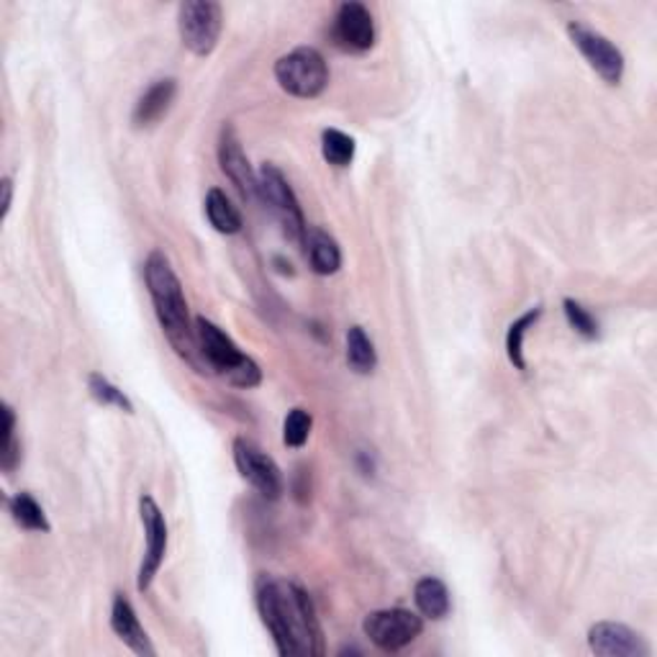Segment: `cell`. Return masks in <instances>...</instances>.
<instances>
[{
	"mask_svg": "<svg viewBox=\"0 0 657 657\" xmlns=\"http://www.w3.org/2000/svg\"><path fill=\"white\" fill-rule=\"evenodd\" d=\"M144 283H147L154 314L173 350L201 370V352L196 342V327L191 324L188 301L183 283L177 278L170 259L162 253H152L144 263Z\"/></svg>",
	"mask_w": 657,
	"mask_h": 657,
	"instance_id": "2",
	"label": "cell"
},
{
	"mask_svg": "<svg viewBox=\"0 0 657 657\" xmlns=\"http://www.w3.org/2000/svg\"><path fill=\"white\" fill-rule=\"evenodd\" d=\"M175 93H177V83L173 78H165V80H157L147 93L142 95L140 101L134 105V126L136 129H150L157 124V121L165 116L170 111V105L175 101Z\"/></svg>",
	"mask_w": 657,
	"mask_h": 657,
	"instance_id": "15",
	"label": "cell"
},
{
	"mask_svg": "<svg viewBox=\"0 0 657 657\" xmlns=\"http://www.w3.org/2000/svg\"><path fill=\"white\" fill-rule=\"evenodd\" d=\"M196 327V342H198V352L201 360L206 362V368L216 376H222L226 383L237 386V388H255L263 380V370L259 365L253 360V357L245 355L234 345V339L226 335L222 327H216L214 321L203 319L198 316L193 321Z\"/></svg>",
	"mask_w": 657,
	"mask_h": 657,
	"instance_id": "3",
	"label": "cell"
},
{
	"mask_svg": "<svg viewBox=\"0 0 657 657\" xmlns=\"http://www.w3.org/2000/svg\"><path fill=\"white\" fill-rule=\"evenodd\" d=\"M234 462H237L239 475L245 478L257 493H263V496L270 501L280 499L283 489H286L283 473L278 462L267 455L263 448H257L247 437H237V440H234Z\"/></svg>",
	"mask_w": 657,
	"mask_h": 657,
	"instance_id": "8",
	"label": "cell"
},
{
	"mask_svg": "<svg viewBox=\"0 0 657 657\" xmlns=\"http://www.w3.org/2000/svg\"><path fill=\"white\" fill-rule=\"evenodd\" d=\"M257 608L280 655H324V632L311 596L275 578L257 583Z\"/></svg>",
	"mask_w": 657,
	"mask_h": 657,
	"instance_id": "1",
	"label": "cell"
},
{
	"mask_svg": "<svg viewBox=\"0 0 657 657\" xmlns=\"http://www.w3.org/2000/svg\"><path fill=\"white\" fill-rule=\"evenodd\" d=\"M331 34H335L339 50L357 54L368 52L376 44V21H372V13L362 3L347 0V3L339 6Z\"/></svg>",
	"mask_w": 657,
	"mask_h": 657,
	"instance_id": "12",
	"label": "cell"
},
{
	"mask_svg": "<svg viewBox=\"0 0 657 657\" xmlns=\"http://www.w3.org/2000/svg\"><path fill=\"white\" fill-rule=\"evenodd\" d=\"M362 632L380 650L399 653L406 645H411L413 639L421 637L424 622L409 608H380V612L365 616Z\"/></svg>",
	"mask_w": 657,
	"mask_h": 657,
	"instance_id": "7",
	"label": "cell"
},
{
	"mask_svg": "<svg viewBox=\"0 0 657 657\" xmlns=\"http://www.w3.org/2000/svg\"><path fill=\"white\" fill-rule=\"evenodd\" d=\"M567 37L578 47V52L586 57V62L602 75L608 85H619L624 78V54L608 42L604 34H598L586 23L571 21L567 23Z\"/></svg>",
	"mask_w": 657,
	"mask_h": 657,
	"instance_id": "9",
	"label": "cell"
},
{
	"mask_svg": "<svg viewBox=\"0 0 657 657\" xmlns=\"http://www.w3.org/2000/svg\"><path fill=\"white\" fill-rule=\"evenodd\" d=\"M275 80L296 99H316L329 85L327 60L314 47H298L275 62Z\"/></svg>",
	"mask_w": 657,
	"mask_h": 657,
	"instance_id": "4",
	"label": "cell"
},
{
	"mask_svg": "<svg viewBox=\"0 0 657 657\" xmlns=\"http://www.w3.org/2000/svg\"><path fill=\"white\" fill-rule=\"evenodd\" d=\"M0 191H3V218H8V211H11V201H13V181H11V177H3V183H0Z\"/></svg>",
	"mask_w": 657,
	"mask_h": 657,
	"instance_id": "27",
	"label": "cell"
},
{
	"mask_svg": "<svg viewBox=\"0 0 657 657\" xmlns=\"http://www.w3.org/2000/svg\"><path fill=\"white\" fill-rule=\"evenodd\" d=\"M321 154L329 165L350 167L355 160V140L345 132H339V129H324Z\"/></svg>",
	"mask_w": 657,
	"mask_h": 657,
	"instance_id": "22",
	"label": "cell"
},
{
	"mask_svg": "<svg viewBox=\"0 0 657 657\" xmlns=\"http://www.w3.org/2000/svg\"><path fill=\"white\" fill-rule=\"evenodd\" d=\"M563 311L567 324H571L583 339H598V321L591 316L588 308H583L578 301H573V298H565Z\"/></svg>",
	"mask_w": 657,
	"mask_h": 657,
	"instance_id": "26",
	"label": "cell"
},
{
	"mask_svg": "<svg viewBox=\"0 0 657 657\" xmlns=\"http://www.w3.org/2000/svg\"><path fill=\"white\" fill-rule=\"evenodd\" d=\"M347 362H350L357 376H370L378 368L376 345L365 335L362 327H350V331H347Z\"/></svg>",
	"mask_w": 657,
	"mask_h": 657,
	"instance_id": "19",
	"label": "cell"
},
{
	"mask_svg": "<svg viewBox=\"0 0 657 657\" xmlns=\"http://www.w3.org/2000/svg\"><path fill=\"white\" fill-rule=\"evenodd\" d=\"M88 391L99 403L103 406H116V409L126 411V413H134V403L129 401V396L111 383L109 378H103L101 372H91L88 376Z\"/></svg>",
	"mask_w": 657,
	"mask_h": 657,
	"instance_id": "23",
	"label": "cell"
},
{
	"mask_svg": "<svg viewBox=\"0 0 657 657\" xmlns=\"http://www.w3.org/2000/svg\"><path fill=\"white\" fill-rule=\"evenodd\" d=\"M542 316V306L532 308V311H526L524 316H519V319L511 324L509 331H506V355H509V362L514 365L519 372L526 370V360H524V337L530 335V329L534 324L540 321Z\"/></svg>",
	"mask_w": 657,
	"mask_h": 657,
	"instance_id": "20",
	"label": "cell"
},
{
	"mask_svg": "<svg viewBox=\"0 0 657 657\" xmlns=\"http://www.w3.org/2000/svg\"><path fill=\"white\" fill-rule=\"evenodd\" d=\"M413 602H417L421 616L434 622L444 619L452 608L450 588L444 586L440 578H432V575H427V578H421L417 586H413Z\"/></svg>",
	"mask_w": 657,
	"mask_h": 657,
	"instance_id": "17",
	"label": "cell"
},
{
	"mask_svg": "<svg viewBox=\"0 0 657 657\" xmlns=\"http://www.w3.org/2000/svg\"><path fill=\"white\" fill-rule=\"evenodd\" d=\"M8 509H11L16 524L23 526V530H29V532H50L52 530L50 522H47L44 509L39 506V501L27 491L16 493V496L8 501Z\"/></svg>",
	"mask_w": 657,
	"mask_h": 657,
	"instance_id": "21",
	"label": "cell"
},
{
	"mask_svg": "<svg viewBox=\"0 0 657 657\" xmlns=\"http://www.w3.org/2000/svg\"><path fill=\"white\" fill-rule=\"evenodd\" d=\"M588 647L602 657H647L650 647L635 629L616 622H596L588 629Z\"/></svg>",
	"mask_w": 657,
	"mask_h": 657,
	"instance_id": "13",
	"label": "cell"
},
{
	"mask_svg": "<svg viewBox=\"0 0 657 657\" xmlns=\"http://www.w3.org/2000/svg\"><path fill=\"white\" fill-rule=\"evenodd\" d=\"M140 514L144 524V534H147V550H144V560L140 567V578H136V588L150 591L154 578H157L162 563H165L167 555V522L157 501L152 496L140 499Z\"/></svg>",
	"mask_w": 657,
	"mask_h": 657,
	"instance_id": "10",
	"label": "cell"
},
{
	"mask_svg": "<svg viewBox=\"0 0 657 657\" xmlns=\"http://www.w3.org/2000/svg\"><path fill=\"white\" fill-rule=\"evenodd\" d=\"M304 247L308 265L316 275H335L342 267V249L324 229H306Z\"/></svg>",
	"mask_w": 657,
	"mask_h": 657,
	"instance_id": "16",
	"label": "cell"
},
{
	"mask_svg": "<svg viewBox=\"0 0 657 657\" xmlns=\"http://www.w3.org/2000/svg\"><path fill=\"white\" fill-rule=\"evenodd\" d=\"M177 29L183 44L196 57H208L216 50L224 29L222 6L214 0H188L177 11Z\"/></svg>",
	"mask_w": 657,
	"mask_h": 657,
	"instance_id": "6",
	"label": "cell"
},
{
	"mask_svg": "<svg viewBox=\"0 0 657 657\" xmlns=\"http://www.w3.org/2000/svg\"><path fill=\"white\" fill-rule=\"evenodd\" d=\"M111 629L116 632V637L129 647V650H134L142 657H154V647L150 643L147 632H144V627L140 624V616H136L132 602H129L124 594L113 596Z\"/></svg>",
	"mask_w": 657,
	"mask_h": 657,
	"instance_id": "14",
	"label": "cell"
},
{
	"mask_svg": "<svg viewBox=\"0 0 657 657\" xmlns=\"http://www.w3.org/2000/svg\"><path fill=\"white\" fill-rule=\"evenodd\" d=\"M19 460L21 448L19 442H16V417L11 406L3 403V448H0V465H3L6 473H13Z\"/></svg>",
	"mask_w": 657,
	"mask_h": 657,
	"instance_id": "24",
	"label": "cell"
},
{
	"mask_svg": "<svg viewBox=\"0 0 657 657\" xmlns=\"http://www.w3.org/2000/svg\"><path fill=\"white\" fill-rule=\"evenodd\" d=\"M218 162H222L224 175L229 177L234 188L239 191L242 201L255 203L259 198V185H257V173L249 165L245 150H242L239 134L232 124L222 126V136H218Z\"/></svg>",
	"mask_w": 657,
	"mask_h": 657,
	"instance_id": "11",
	"label": "cell"
},
{
	"mask_svg": "<svg viewBox=\"0 0 657 657\" xmlns=\"http://www.w3.org/2000/svg\"><path fill=\"white\" fill-rule=\"evenodd\" d=\"M257 185L259 201L273 211L275 218H278L283 234H286L290 242H301L304 245L308 226L304 222V211L298 206V198L294 188H290V183L286 181V175L275 165H263V170L257 173Z\"/></svg>",
	"mask_w": 657,
	"mask_h": 657,
	"instance_id": "5",
	"label": "cell"
},
{
	"mask_svg": "<svg viewBox=\"0 0 657 657\" xmlns=\"http://www.w3.org/2000/svg\"><path fill=\"white\" fill-rule=\"evenodd\" d=\"M206 218L218 234L242 232V214L237 206H232L229 196L224 191L211 188L206 196Z\"/></svg>",
	"mask_w": 657,
	"mask_h": 657,
	"instance_id": "18",
	"label": "cell"
},
{
	"mask_svg": "<svg viewBox=\"0 0 657 657\" xmlns=\"http://www.w3.org/2000/svg\"><path fill=\"white\" fill-rule=\"evenodd\" d=\"M311 427H314L311 413L304 409H294L286 417V424H283V442L296 450L304 448L308 442V434H311Z\"/></svg>",
	"mask_w": 657,
	"mask_h": 657,
	"instance_id": "25",
	"label": "cell"
}]
</instances>
